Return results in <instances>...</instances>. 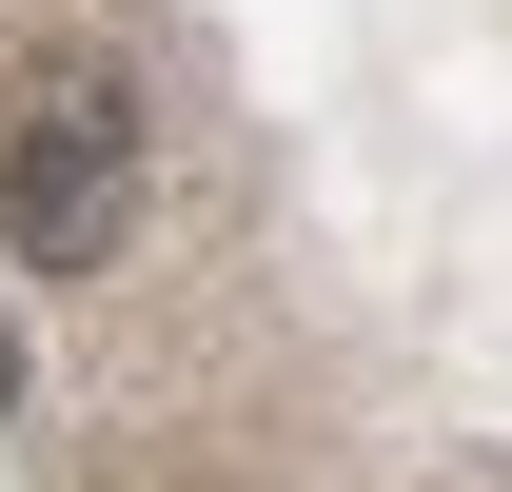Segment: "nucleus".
Segmentation results:
<instances>
[{
	"label": "nucleus",
	"mask_w": 512,
	"mask_h": 492,
	"mask_svg": "<svg viewBox=\"0 0 512 492\" xmlns=\"http://www.w3.org/2000/svg\"><path fill=\"white\" fill-rule=\"evenodd\" d=\"M138 197V99L99 60H40L20 79V158H0V217H20V256H99Z\"/></svg>",
	"instance_id": "f257e3e1"
}]
</instances>
